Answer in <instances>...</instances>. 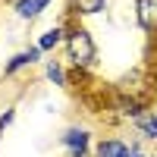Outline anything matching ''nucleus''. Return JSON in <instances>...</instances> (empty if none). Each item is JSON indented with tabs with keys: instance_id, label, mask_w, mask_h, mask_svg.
Instances as JSON below:
<instances>
[{
	"instance_id": "obj_1",
	"label": "nucleus",
	"mask_w": 157,
	"mask_h": 157,
	"mask_svg": "<svg viewBox=\"0 0 157 157\" xmlns=\"http://www.w3.org/2000/svg\"><path fill=\"white\" fill-rule=\"evenodd\" d=\"M63 50H66V60L75 72H88L98 66V44L91 32L78 22H69L66 25V38H63Z\"/></svg>"
},
{
	"instance_id": "obj_2",
	"label": "nucleus",
	"mask_w": 157,
	"mask_h": 157,
	"mask_svg": "<svg viewBox=\"0 0 157 157\" xmlns=\"http://www.w3.org/2000/svg\"><path fill=\"white\" fill-rule=\"evenodd\" d=\"M113 91L126 94V98H135V101L151 107V98L157 94V72L151 66H135V69H129L126 75H120L113 82Z\"/></svg>"
},
{
	"instance_id": "obj_3",
	"label": "nucleus",
	"mask_w": 157,
	"mask_h": 157,
	"mask_svg": "<svg viewBox=\"0 0 157 157\" xmlns=\"http://www.w3.org/2000/svg\"><path fill=\"white\" fill-rule=\"evenodd\" d=\"M60 145L69 151V157H88L94 141H91V129L88 126H69L66 132L60 135Z\"/></svg>"
},
{
	"instance_id": "obj_4",
	"label": "nucleus",
	"mask_w": 157,
	"mask_h": 157,
	"mask_svg": "<svg viewBox=\"0 0 157 157\" xmlns=\"http://www.w3.org/2000/svg\"><path fill=\"white\" fill-rule=\"evenodd\" d=\"M41 47L38 44H32V47H25V50H19V54H13L6 63H3V78H13L16 72H22V69H29V66H35V63H41Z\"/></svg>"
},
{
	"instance_id": "obj_5",
	"label": "nucleus",
	"mask_w": 157,
	"mask_h": 157,
	"mask_svg": "<svg viewBox=\"0 0 157 157\" xmlns=\"http://www.w3.org/2000/svg\"><path fill=\"white\" fill-rule=\"evenodd\" d=\"M129 154H132V145L120 135H107L91 148V157H129Z\"/></svg>"
},
{
	"instance_id": "obj_6",
	"label": "nucleus",
	"mask_w": 157,
	"mask_h": 157,
	"mask_svg": "<svg viewBox=\"0 0 157 157\" xmlns=\"http://www.w3.org/2000/svg\"><path fill=\"white\" fill-rule=\"evenodd\" d=\"M135 22L145 35L157 38V0H135Z\"/></svg>"
},
{
	"instance_id": "obj_7",
	"label": "nucleus",
	"mask_w": 157,
	"mask_h": 157,
	"mask_svg": "<svg viewBox=\"0 0 157 157\" xmlns=\"http://www.w3.org/2000/svg\"><path fill=\"white\" fill-rule=\"evenodd\" d=\"M132 129H135L138 138L154 141V145H157V113H154V107H148L141 116H135V120H132Z\"/></svg>"
},
{
	"instance_id": "obj_8",
	"label": "nucleus",
	"mask_w": 157,
	"mask_h": 157,
	"mask_svg": "<svg viewBox=\"0 0 157 157\" xmlns=\"http://www.w3.org/2000/svg\"><path fill=\"white\" fill-rule=\"evenodd\" d=\"M50 3H54V0H13V13H16L22 22H35Z\"/></svg>"
},
{
	"instance_id": "obj_9",
	"label": "nucleus",
	"mask_w": 157,
	"mask_h": 157,
	"mask_svg": "<svg viewBox=\"0 0 157 157\" xmlns=\"http://www.w3.org/2000/svg\"><path fill=\"white\" fill-rule=\"evenodd\" d=\"M107 10V0H69V16L78 19H88V16H101Z\"/></svg>"
},
{
	"instance_id": "obj_10",
	"label": "nucleus",
	"mask_w": 157,
	"mask_h": 157,
	"mask_svg": "<svg viewBox=\"0 0 157 157\" xmlns=\"http://www.w3.org/2000/svg\"><path fill=\"white\" fill-rule=\"evenodd\" d=\"M63 38H66V25H50L47 32H41V38H38V47H41V54H50V50L63 47Z\"/></svg>"
},
{
	"instance_id": "obj_11",
	"label": "nucleus",
	"mask_w": 157,
	"mask_h": 157,
	"mask_svg": "<svg viewBox=\"0 0 157 157\" xmlns=\"http://www.w3.org/2000/svg\"><path fill=\"white\" fill-rule=\"evenodd\" d=\"M44 78L57 88H66L69 85V72L63 66V60H44Z\"/></svg>"
},
{
	"instance_id": "obj_12",
	"label": "nucleus",
	"mask_w": 157,
	"mask_h": 157,
	"mask_svg": "<svg viewBox=\"0 0 157 157\" xmlns=\"http://www.w3.org/2000/svg\"><path fill=\"white\" fill-rule=\"evenodd\" d=\"M13 120H16V107H6L3 113H0V135H3L6 129L13 126Z\"/></svg>"
},
{
	"instance_id": "obj_13",
	"label": "nucleus",
	"mask_w": 157,
	"mask_h": 157,
	"mask_svg": "<svg viewBox=\"0 0 157 157\" xmlns=\"http://www.w3.org/2000/svg\"><path fill=\"white\" fill-rule=\"evenodd\" d=\"M129 145H132V154H129V157H151V154L141 151V141H138V138H135V141H129Z\"/></svg>"
},
{
	"instance_id": "obj_14",
	"label": "nucleus",
	"mask_w": 157,
	"mask_h": 157,
	"mask_svg": "<svg viewBox=\"0 0 157 157\" xmlns=\"http://www.w3.org/2000/svg\"><path fill=\"white\" fill-rule=\"evenodd\" d=\"M154 113H157V107H154Z\"/></svg>"
},
{
	"instance_id": "obj_15",
	"label": "nucleus",
	"mask_w": 157,
	"mask_h": 157,
	"mask_svg": "<svg viewBox=\"0 0 157 157\" xmlns=\"http://www.w3.org/2000/svg\"><path fill=\"white\" fill-rule=\"evenodd\" d=\"M151 157H157V154H151Z\"/></svg>"
}]
</instances>
